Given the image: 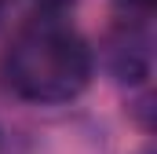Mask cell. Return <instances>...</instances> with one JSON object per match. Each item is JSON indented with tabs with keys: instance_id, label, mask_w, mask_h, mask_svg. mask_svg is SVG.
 Listing matches in <instances>:
<instances>
[{
	"instance_id": "6da1fadb",
	"label": "cell",
	"mask_w": 157,
	"mask_h": 154,
	"mask_svg": "<svg viewBox=\"0 0 157 154\" xmlns=\"http://www.w3.org/2000/svg\"><path fill=\"white\" fill-rule=\"evenodd\" d=\"M0 77L26 103H70L91 81V48L62 15L40 11L4 48Z\"/></svg>"
},
{
	"instance_id": "277c9868",
	"label": "cell",
	"mask_w": 157,
	"mask_h": 154,
	"mask_svg": "<svg viewBox=\"0 0 157 154\" xmlns=\"http://www.w3.org/2000/svg\"><path fill=\"white\" fill-rule=\"evenodd\" d=\"M121 4H128V7H139V11H146V7H154V0H121Z\"/></svg>"
},
{
	"instance_id": "3957f363",
	"label": "cell",
	"mask_w": 157,
	"mask_h": 154,
	"mask_svg": "<svg viewBox=\"0 0 157 154\" xmlns=\"http://www.w3.org/2000/svg\"><path fill=\"white\" fill-rule=\"evenodd\" d=\"M33 4H37L40 11H48V15H62V11H66L73 0H33Z\"/></svg>"
},
{
	"instance_id": "7a4b0ae2",
	"label": "cell",
	"mask_w": 157,
	"mask_h": 154,
	"mask_svg": "<svg viewBox=\"0 0 157 154\" xmlns=\"http://www.w3.org/2000/svg\"><path fill=\"white\" fill-rule=\"evenodd\" d=\"M102 66L106 74L121 81V84H143L154 66V48H150V33L135 22H121L102 37Z\"/></svg>"
},
{
	"instance_id": "5b68a950",
	"label": "cell",
	"mask_w": 157,
	"mask_h": 154,
	"mask_svg": "<svg viewBox=\"0 0 157 154\" xmlns=\"http://www.w3.org/2000/svg\"><path fill=\"white\" fill-rule=\"evenodd\" d=\"M0 15H4V0H0Z\"/></svg>"
}]
</instances>
